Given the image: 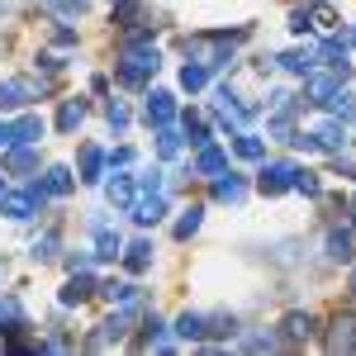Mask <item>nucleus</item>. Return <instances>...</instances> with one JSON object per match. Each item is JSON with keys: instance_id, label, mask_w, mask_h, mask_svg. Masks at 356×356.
Wrapping results in <instances>:
<instances>
[{"instance_id": "obj_27", "label": "nucleus", "mask_w": 356, "mask_h": 356, "mask_svg": "<svg viewBox=\"0 0 356 356\" xmlns=\"http://www.w3.org/2000/svg\"><path fill=\"white\" fill-rule=\"evenodd\" d=\"M181 86H186V90H204V86H209V67H204V62H186V67H181Z\"/></svg>"}, {"instance_id": "obj_37", "label": "nucleus", "mask_w": 356, "mask_h": 356, "mask_svg": "<svg viewBox=\"0 0 356 356\" xmlns=\"http://www.w3.org/2000/svg\"><path fill=\"white\" fill-rule=\"evenodd\" d=\"M105 119H110V129H129V105L124 100H110L105 105Z\"/></svg>"}, {"instance_id": "obj_10", "label": "nucleus", "mask_w": 356, "mask_h": 356, "mask_svg": "<svg viewBox=\"0 0 356 356\" xmlns=\"http://www.w3.org/2000/svg\"><path fill=\"white\" fill-rule=\"evenodd\" d=\"M328 352H356V314H337V318H332Z\"/></svg>"}, {"instance_id": "obj_44", "label": "nucleus", "mask_w": 356, "mask_h": 356, "mask_svg": "<svg viewBox=\"0 0 356 356\" xmlns=\"http://www.w3.org/2000/svg\"><path fill=\"white\" fill-rule=\"evenodd\" d=\"M352 219H356V200H352Z\"/></svg>"}, {"instance_id": "obj_18", "label": "nucleus", "mask_w": 356, "mask_h": 356, "mask_svg": "<svg viewBox=\"0 0 356 356\" xmlns=\"http://www.w3.org/2000/svg\"><path fill=\"white\" fill-rule=\"evenodd\" d=\"M119 247H124L119 228H110V223H95V257H119Z\"/></svg>"}, {"instance_id": "obj_30", "label": "nucleus", "mask_w": 356, "mask_h": 356, "mask_svg": "<svg viewBox=\"0 0 356 356\" xmlns=\"http://www.w3.org/2000/svg\"><path fill=\"white\" fill-rule=\"evenodd\" d=\"M204 332H209V337H233V332H238V318H233V314H209V318H204Z\"/></svg>"}, {"instance_id": "obj_5", "label": "nucleus", "mask_w": 356, "mask_h": 356, "mask_svg": "<svg viewBox=\"0 0 356 356\" xmlns=\"http://www.w3.org/2000/svg\"><path fill=\"white\" fill-rule=\"evenodd\" d=\"M295 176H300L295 162H266L257 186H261V195H285V191H295Z\"/></svg>"}, {"instance_id": "obj_7", "label": "nucleus", "mask_w": 356, "mask_h": 356, "mask_svg": "<svg viewBox=\"0 0 356 356\" xmlns=\"http://www.w3.org/2000/svg\"><path fill=\"white\" fill-rule=\"evenodd\" d=\"M214 114H219V124H228V129L238 134V129H247V114L252 110H243L238 95H233L228 86H219V90H214Z\"/></svg>"}, {"instance_id": "obj_36", "label": "nucleus", "mask_w": 356, "mask_h": 356, "mask_svg": "<svg viewBox=\"0 0 356 356\" xmlns=\"http://www.w3.org/2000/svg\"><path fill=\"white\" fill-rule=\"evenodd\" d=\"M186 138H191L195 147H204V143H209V124L195 119V114H186Z\"/></svg>"}, {"instance_id": "obj_14", "label": "nucleus", "mask_w": 356, "mask_h": 356, "mask_svg": "<svg viewBox=\"0 0 356 356\" xmlns=\"http://www.w3.org/2000/svg\"><path fill=\"white\" fill-rule=\"evenodd\" d=\"M214 200H223V204H243V200H247L243 176H233V171H223V176H214Z\"/></svg>"}, {"instance_id": "obj_4", "label": "nucleus", "mask_w": 356, "mask_h": 356, "mask_svg": "<svg viewBox=\"0 0 356 356\" xmlns=\"http://www.w3.org/2000/svg\"><path fill=\"white\" fill-rule=\"evenodd\" d=\"M290 29H295V33H304V29H309V33H332V29H337V5H332V0H318V5H309V10H295V15H290Z\"/></svg>"}, {"instance_id": "obj_3", "label": "nucleus", "mask_w": 356, "mask_h": 356, "mask_svg": "<svg viewBox=\"0 0 356 356\" xmlns=\"http://www.w3.org/2000/svg\"><path fill=\"white\" fill-rule=\"evenodd\" d=\"M347 76H352V67L347 62H328V72H309V105H328L332 95L347 86Z\"/></svg>"}, {"instance_id": "obj_25", "label": "nucleus", "mask_w": 356, "mask_h": 356, "mask_svg": "<svg viewBox=\"0 0 356 356\" xmlns=\"http://www.w3.org/2000/svg\"><path fill=\"white\" fill-rule=\"evenodd\" d=\"M285 337L290 342H309L314 337V314H290L285 318Z\"/></svg>"}, {"instance_id": "obj_11", "label": "nucleus", "mask_w": 356, "mask_h": 356, "mask_svg": "<svg viewBox=\"0 0 356 356\" xmlns=\"http://www.w3.org/2000/svg\"><path fill=\"white\" fill-rule=\"evenodd\" d=\"M129 209H134V219L147 228V223H157V219L166 214V195H162V191H143V200H134Z\"/></svg>"}, {"instance_id": "obj_13", "label": "nucleus", "mask_w": 356, "mask_h": 356, "mask_svg": "<svg viewBox=\"0 0 356 356\" xmlns=\"http://www.w3.org/2000/svg\"><path fill=\"white\" fill-rule=\"evenodd\" d=\"M318 62H323V53H318V48H290V53L280 57V67H285V72H295V76H309Z\"/></svg>"}, {"instance_id": "obj_8", "label": "nucleus", "mask_w": 356, "mask_h": 356, "mask_svg": "<svg viewBox=\"0 0 356 356\" xmlns=\"http://www.w3.org/2000/svg\"><path fill=\"white\" fill-rule=\"evenodd\" d=\"M43 95V81H0V110H24Z\"/></svg>"}, {"instance_id": "obj_20", "label": "nucleus", "mask_w": 356, "mask_h": 356, "mask_svg": "<svg viewBox=\"0 0 356 356\" xmlns=\"http://www.w3.org/2000/svg\"><path fill=\"white\" fill-rule=\"evenodd\" d=\"M124 266H129V271H147V266H152V243H147V238L129 243V252H124Z\"/></svg>"}, {"instance_id": "obj_31", "label": "nucleus", "mask_w": 356, "mask_h": 356, "mask_svg": "<svg viewBox=\"0 0 356 356\" xmlns=\"http://www.w3.org/2000/svg\"><path fill=\"white\" fill-rule=\"evenodd\" d=\"M0 328L10 332V328H24V309H19V300H0Z\"/></svg>"}, {"instance_id": "obj_45", "label": "nucleus", "mask_w": 356, "mask_h": 356, "mask_svg": "<svg viewBox=\"0 0 356 356\" xmlns=\"http://www.w3.org/2000/svg\"><path fill=\"white\" fill-rule=\"evenodd\" d=\"M0 275H5V261H0Z\"/></svg>"}, {"instance_id": "obj_34", "label": "nucleus", "mask_w": 356, "mask_h": 356, "mask_svg": "<svg viewBox=\"0 0 356 356\" xmlns=\"http://www.w3.org/2000/svg\"><path fill=\"white\" fill-rule=\"evenodd\" d=\"M328 105H332V110H337V119L347 124V119H356V90H347V86H342V90L332 95Z\"/></svg>"}, {"instance_id": "obj_42", "label": "nucleus", "mask_w": 356, "mask_h": 356, "mask_svg": "<svg viewBox=\"0 0 356 356\" xmlns=\"http://www.w3.org/2000/svg\"><path fill=\"white\" fill-rule=\"evenodd\" d=\"M352 295H356V271H352Z\"/></svg>"}, {"instance_id": "obj_2", "label": "nucleus", "mask_w": 356, "mask_h": 356, "mask_svg": "<svg viewBox=\"0 0 356 356\" xmlns=\"http://www.w3.org/2000/svg\"><path fill=\"white\" fill-rule=\"evenodd\" d=\"M295 147H304V152H342L347 147V124L342 119H318L304 134H295Z\"/></svg>"}, {"instance_id": "obj_19", "label": "nucleus", "mask_w": 356, "mask_h": 356, "mask_svg": "<svg viewBox=\"0 0 356 356\" xmlns=\"http://www.w3.org/2000/svg\"><path fill=\"white\" fill-rule=\"evenodd\" d=\"M10 138H15V143H38V138H43V119H38V114H24L19 124H10ZM15 143H10V147H15Z\"/></svg>"}, {"instance_id": "obj_38", "label": "nucleus", "mask_w": 356, "mask_h": 356, "mask_svg": "<svg viewBox=\"0 0 356 356\" xmlns=\"http://www.w3.org/2000/svg\"><path fill=\"white\" fill-rule=\"evenodd\" d=\"M295 191H300V195H318V191H323V181H318L314 171H304V166H300V176H295Z\"/></svg>"}, {"instance_id": "obj_15", "label": "nucleus", "mask_w": 356, "mask_h": 356, "mask_svg": "<svg viewBox=\"0 0 356 356\" xmlns=\"http://www.w3.org/2000/svg\"><path fill=\"white\" fill-rule=\"evenodd\" d=\"M100 295L114 300L119 309H138V304H143V290H138V285H124V280H105V285H100Z\"/></svg>"}, {"instance_id": "obj_1", "label": "nucleus", "mask_w": 356, "mask_h": 356, "mask_svg": "<svg viewBox=\"0 0 356 356\" xmlns=\"http://www.w3.org/2000/svg\"><path fill=\"white\" fill-rule=\"evenodd\" d=\"M157 67H162V57L152 43H129L124 62H119V86H147L157 76Z\"/></svg>"}, {"instance_id": "obj_21", "label": "nucleus", "mask_w": 356, "mask_h": 356, "mask_svg": "<svg viewBox=\"0 0 356 356\" xmlns=\"http://www.w3.org/2000/svg\"><path fill=\"white\" fill-rule=\"evenodd\" d=\"M90 290H95V280H90L86 271H72V280H67V290H62V304H81L86 295H90Z\"/></svg>"}, {"instance_id": "obj_41", "label": "nucleus", "mask_w": 356, "mask_h": 356, "mask_svg": "<svg viewBox=\"0 0 356 356\" xmlns=\"http://www.w3.org/2000/svg\"><path fill=\"white\" fill-rule=\"evenodd\" d=\"M10 143H15V138H10V124H0V152H5Z\"/></svg>"}, {"instance_id": "obj_16", "label": "nucleus", "mask_w": 356, "mask_h": 356, "mask_svg": "<svg viewBox=\"0 0 356 356\" xmlns=\"http://www.w3.org/2000/svg\"><path fill=\"white\" fill-rule=\"evenodd\" d=\"M72 186H76V176H72L67 166H48V176L38 181V191H43V195H67Z\"/></svg>"}, {"instance_id": "obj_22", "label": "nucleus", "mask_w": 356, "mask_h": 356, "mask_svg": "<svg viewBox=\"0 0 356 356\" xmlns=\"http://www.w3.org/2000/svg\"><path fill=\"white\" fill-rule=\"evenodd\" d=\"M223 166H228V157H223L219 147H209V143H204V147H200V157H195V171H204V176H219Z\"/></svg>"}, {"instance_id": "obj_40", "label": "nucleus", "mask_w": 356, "mask_h": 356, "mask_svg": "<svg viewBox=\"0 0 356 356\" xmlns=\"http://www.w3.org/2000/svg\"><path fill=\"white\" fill-rule=\"evenodd\" d=\"M243 347H247V352H275V337H271V332H257V337H247Z\"/></svg>"}, {"instance_id": "obj_17", "label": "nucleus", "mask_w": 356, "mask_h": 356, "mask_svg": "<svg viewBox=\"0 0 356 356\" xmlns=\"http://www.w3.org/2000/svg\"><path fill=\"white\" fill-rule=\"evenodd\" d=\"M86 124V100H62V114H57V129L62 134H76Z\"/></svg>"}, {"instance_id": "obj_23", "label": "nucleus", "mask_w": 356, "mask_h": 356, "mask_svg": "<svg viewBox=\"0 0 356 356\" xmlns=\"http://www.w3.org/2000/svg\"><path fill=\"white\" fill-rule=\"evenodd\" d=\"M105 195H110V204L129 209V204H134V176H114L110 186H105Z\"/></svg>"}, {"instance_id": "obj_39", "label": "nucleus", "mask_w": 356, "mask_h": 356, "mask_svg": "<svg viewBox=\"0 0 356 356\" xmlns=\"http://www.w3.org/2000/svg\"><path fill=\"white\" fill-rule=\"evenodd\" d=\"M48 257H57V233H43L33 243V261H48Z\"/></svg>"}, {"instance_id": "obj_9", "label": "nucleus", "mask_w": 356, "mask_h": 356, "mask_svg": "<svg viewBox=\"0 0 356 356\" xmlns=\"http://www.w3.org/2000/svg\"><path fill=\"white\" fill-rule=\"evenodd\" d=\"M38 204H43V200H38L33 191H19V195L0 191V214H5V219H33V214H38Z\"/></svg>"}, {"instance_id": "obj_43", "label": "nucleus", "mask_w": 356, "mask_h": 356, "mask_svg": "<svg viewBox=\"0 0 356 356\" xmlns=\"http://www.w3.org/2000/svg\"><path fill=\"white\" fill-rule=\"evenodd\" d=\"M114 5H134V0H114Z\"/></svg>"}, {"instance_id": "obj_28", "label": "nucleus", "mask_w": 356, "mask_h": 356, "mask_svg": "<svg viewBox=\"0 0 356 356\" xmlns=\"http://www.w3.org/2000/svg\"><path fill=\"white\" fill-rule=\"evenodd\" d=\"M181 147H186V138L176 134L171 124H162V129H157V152H162V157H176Z\"/></svg>"}, {"instance_id": "obj_35", "label": "nucleus", "mask_w": 356, "mask_h": 356, "mask_svg": "<svg viewBox=\"0 0 356 356\" xmlns=\"http://www.w3.org/2000/svg\"><path fill=\"white\" fill-rule=\"evenodd\" d=\"M43 10H53L62 19H76V15H86V0H43Z\"/></svg>"}, {"instance_id": "obj_46", "label": "nucleus", "mask_w": 356, "mask_h": 356, "mask_svg": "<svg viewBox=\"0 0 356 356\" xmlns=\"http://www.w3.org/2000/svg\"><path fill=\"white\" fill-rule=\"evenodd\" d=\"M0 191H5V181H0Z\"/></svg>"}, {"instance_id": "obj_12", "label": "nucleus", "mask_w": 356, "mask_h": 356, "mask_svg": "<svg viewBox=\"0 0 356 356\" xmlns=\"http://www.w3.org/2000/svg\"><path fill=\"white\" fill-rule=\"evenodd\" d=\"M171 119H176V95H171V90H152V95H147V124L162 129Z\"/></svg>"}, {"instance_id": "obj_33", "label": "nucleus", "mask_w": 356, "mask_h": 356, "mask_svg": "<svg viewBox=\"0 0 356 356\" xmlns=\"http://www.w3.org/2000/svg\"><path fill=\"white\" fill-rule=\"evenodd\" d=\"M176 337H186V342L191 337H204V314H181L176 318Z\"/></svg>"}, {"instance_id": "obj_29", "label": "nucleus", "mask_w": 356, "mask_h": 356, "mask_svg": "<svg viewBox=\"0 0 356 356\" xmlns=\"http://www.w3.org/2000/svg\"><path fill=\"white\" fill-rule=\"evenodd\" d=\"M200 223H204V209H200V204H191V209H186V214L176 219V238L186 243L191 233H200Z\"/></svg>"}, {"instance_id": "obj_26", "label": "nucleus", "mask_w": 356, "mask_h": 356, "mask_svg": "<svg viewBox=\"0 0 356 356\" xmlns=\"http://www.w3.org/2000/svg\"><path fill=\"white\" fill-rule=\"evenodd\" d=\"M328 257L332 261H352V233L347 228H332L328 233Z\"/></svg>"}, {"instance_id": "obj_24", "label": "nucleus", "mask_w": 356, "mask_h": 356, "mask_svg": "<svg viewBox=\"0 0 356 356\" xmlns=\"http://www.w3.org/2000/svg\"><path fill=\"white\" fill-rule=\"evenodd\" d=\"M100 166H105V152H100L95 143H90V147H81V181H90V186H95V181H100Z\"/></svg>"}, {"instance_id": "obj_6", "label": "nucleus", "mask_w": 356, "mask_h": 356, "mask_svg": "<svg viewBox=\"0 0 356 356\" xmlns=\"http://www.w3.org/2000/svg\"><path fill=\"white\" fill-rule=\"evenodd\" d=\"M124 337H129V314H114L105 323H95V332L86 337V347L90 352H110L114 342H124Z\"/></svg>"}, {"instance_id": "obj_32", "label": "nucleus", "mask_w": 356, "mask_h": 356, "mask_svg": "<svg viewBox=\"0 0 356 356\" xmlns=\"http://www.w3.org/2000/svg\"><path fill=\"white\" fill-rule=\"evenodd\" d=\"M233 147H238V157H247V162H257V157L266 152V147H261V138L247 134V129H238V143H233Z\"/></svg>"}]
</instances>
